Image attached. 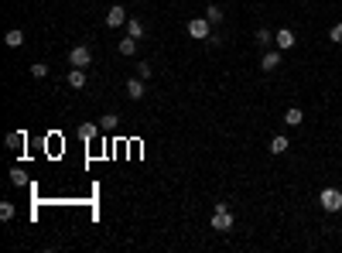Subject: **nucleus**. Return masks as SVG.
<instances>
[{"mask_svg": "<svg viewBox=\"0 0 342 253\" xmlns=\"http://www.w3.org/2000/svg\"><path fill=\"white\" fill-rule=\"evenodd\" d=\"M116 48H120V55H127V58H130V55L137 52V38H130V35H127V38H120V45H116Z\"/></svg>", "mask_w": 342, "mask_h": 253, "instance_id": "13", "label": "nucleus"}, {"mask_svg": "<svg viewBox=\"0 0 342 253\" xmlns=\"http://www.w3.org/2000/svg\"><path fill=\"white\" fill-rule=\"evenodd\" d=\"M92 62V52H89V45H76L72 52H68V65L72 69H86Z\"/></svg>", "mask_w": 342, "mask_h": 253, "instance_id": "4", "label": "nucleus"}, {"mask_svg": "<svg viewBox=\"0 0 342 253\" xmlns=\"http://www.w3.org/2000/svg\"><path fill=\"white\" fill-rule=\"evenodd\" d=\"M188 35L199 38V41H209V38H212V21H209V17H192V21H188Z\"/></svg>", "mask_w": 342, "mask_h": 253, "instance_id": "2", "label": "nucleus"}, {"mask_svg": "<svg viewBox=\"0 0 342 253\" xmlns=\"http://www.w3.org/2000/svg\"><path fill=\"white\" fill-rule=\"evenodd\" d=\"M281 65V52H274V48H263V58H260V69L263 72H274Z\"/></svg>", "mask_w": 342, "mask_h": 253, "instance_id": "6", "label": "nucleus"}, {"mask_svg": "<svg viewBox=\"0 0 342 253\" xmlns=\"http://www.w3.org/2000/svg\"><path fill=\"white\" fill-rule=\"evenodd\" d=\"M103 130H106V134H110V130H116V127H120V116H116V113H106V116H103Z\"/></svg>", "mask_w": 342, "mask_h": 253, "instance_id": "16", "label": "nucleus"}, {"mask_svg": "<svg viewBox=\"0 0 342 253\" xmlns=\"http://www.w3.org/2000/svg\"><path fill=\"white\" fill-rule=\"evenodd\" d=\"M301 120H305V113H301L298 106H291V110H287V113H284V123H287V127H298V123H301Z\"/></svg>", "mask_w": 342, "mask_h": 253, "instance_id": "15", "label": "nucleus"}, {"mask_svg": "<svg viewBox=\"0 0 342 253\" xmlns=\"http://www.w3.org/2000/svg\"><path fill=\"white\" fill-rule=\"evenodd\" d=\"M287 147H291V144H287V137H284V134H277V137L271 140V147H267V150H271V154H284Z\"/></svg>", "mask_w": 342, "mask_h": 253, "instance_id": "14", "label": "nucleus"}, {"mask_svg": "<svg viewBox=\"0 0 342 253\" xmlns=\"http://www.w3.org/2000/svg\"><path fill=\"white\" fill-rule=\"evenodd\" d=\"M329 38L335 41V45H342V21H339V24H335V28L329 31Z\"/></svg>", "mask_w": 342, "mask_h": 253, "instance_id": "22", "label": "nucleus"}, {"mask_svg": "<svg viewBox=\"0 0 342 253\" xmlns=\"http://www.w3.org/2000/svg\"><path fill=\"white\" fill-rule=\"evenodd\" d=\"M274 41H277L281 52H287V48H295V31H291V28H281V31L274 35Z\"/></svg>", "mask_w": 342, "mask_h": 253, "instance_id": "7", "label": "nucleus"}, {"mask_svg": "<svg viewBox=\"0 0 342 253\" xmlns=\"http://www.w3.org/2000/svg\"><path fill=\"white\" fill-rule=\"evenodd\" d=\"M96 134H100V127H96V123H82V127H79V137H82V140H92Z\"/></svg>", "mask_w": 342, "mask_h": 253, "instance_id": "17", "label": "nucleus"}, {"mask_svg": "<svg viewBox=\"0 0 342 253\" xmlns=\"http://www.w3.org/2000/svg\"><path fill=\"white\" fill-rule=\"evenodd\" d=\"M14 212H17V209H14V202H0V219H4V222H11Z\"/></svg>", "mask_w": 342, "mask_h": 253, "instance_id": "20", "label": "nucleus"}, {"mask_svg": "<svg viewBox=\"0 0 342 253\" xmlns=\"http://www.w3.org/2000/svg\"><path fill=\"white\" fill-rule=\"evenodd\" d=\"M137 75H140V79H151V62H140V65H137Z\"/></svg>", "mask_w": 342, "mask_h": 253, "instance_id": "23", "label": "nucleus"}, {"mask_svg": "<svg viewBox=\"0 0 342 253\" xmlns=\"http://www.w3.org/2000/svg\"><path fill=\"white\" fill-rule=\"evenodd\" d=\"M31 75H34V79H45V75H48V65H45V62H34V65H31Z\"/></svg>", "mask_w": 342, "mask_h": 253, "instance_id": "21", "label": "nucleus"}, {"mask_svg": "<svg viewBox=\"0 0 342 253\" xmlns=\"http://www.w3.org/2000/svg\"><path fill=\"white\" fill-rule=\"evenodd\" d=\"M233 222H236V219H233L229 202H216V206H212V230L216 233H229L233 230Z\"/></svg>", "mask_w": 342, "mask_h": 253, "instance_id": "1", "label": "nucleus"}, {"mask_svg": "<svg viewBox=\"0 0 342 253\" xmlns=\"http://www.w3.org/2000/svg\"><path fill=\"white\" fill-rule=\"evenodd\" d=\"M205 17H209L212 24H219V21H223V7H216V4H209V7H205Z\"/></svg>", "mask_w": 342, "mask_h": 253, "instance_id": "19", "label": "nucleus"}, {"mask_svg": "<svg viewBox=\"0 0 342 253\" xmlns=\"http://www.w3.org/2000/svg\"><path fill=\"white\" fill-rule=\"evenodd\" d=\"M124 24H127V7L116 4V7L106 11V28H124Z\"/></svg>", "mask_w": 342, "mask_h": 253, "instance_id": "5", "label": "nucleus"}, {"mask_svg": "<svg viewBox=\"0 0 342 253\" xmlns=\"http://www.w3.org/2000/svg\"><path fill=\"white\" fill-rule=\"evenodd\" d=\"M65 79H68V86H72V89H82V86H86V69H72Z\"/></svg>", "mask_w": 342, "mask_h": 253, "instance_id": "12", "label": "nucleus"}, {"mask_svg": "<svg viewBox=\"0 0 342 253\" xmlns=\"http://www.w3.org/2000/svg\"><path fill=\"white\" fill-rule=\"evenodd\" d=\"M127 92H130V99H144V79L140 75L127 79Z\"/></svg>", "mask_w": 342, "mask_h": 253, "instance_id": "9", "label": "nucleus"}, {"mask_svg": "<svg viewBox=\"0 0 342 253\" xmlns=\"http://www.w3.org/2000/svg\"><path fill=\"white\" fill-rule=\"evenodd\" d=\"M253 41H257V45H260V48H271L274 35H271V31H267V28H260V31H257V38H253Z\"/></svg>", "mask_w": 342, "mask_h": 253, "instance_id": "18", "label": "nucleus"}, {"mask_svg": "<svg viewBox=\"0 0 342 253\" xmlns=\"http://www.w3.org/2000/svg\"><path fill=\"white\" fill-rule=\"evenodd\" d=\"M4 144H7L11 150H24V144H28V134H24V130H11Z\"/></svg>", "mask_w": 342, "mask_h": 253, "instance_id": "8", "label": "nucleus"}, {"mask_svg": "<svg viewBox=\"0 0 342 253\" xmlns=\"http://www.w3.org/2000/svg\"><path fill=\"white\" fill-rule=\"evenodd\" d=\"M319 202H322L325 212H339V209H342V192H339V188H322Z\"/></svg>", "mask_w": 342, "mask_h": 253, "instance_id": "3", "label": "nucleus"}, {"mask_svg": "<svg viewBox=\"0 0 342 253\" xmlns=\"http://www.w3.org/2000/svg\"><path fill=\"white\" fill-rule=\"evenodd\" d=\"M4 45H7V48H21L24 45V31H21V28H11V31L4 35Z\"/></svg>", "mask_w": 342, "mask_h": 253, "instance_id": "10", "label": "nucleus"}, {"mask_svg": "<svg viewBox=\"0 0 342 253\" xmlns=\"http://www.w3.org/2000/svg\"><path fill=\"white\" fill-rule=\"evenodd\" d=\"M11 182H14V185L24 182V171H21V168H14V171H11Z\"/></svg>", "mask_w": 342, "mask_h": 253, "instance_id": "24", "label": "nucleus"}, {"mask_svg": "<svg viewBox=\"0 0 342 253\" xmlns=\"http://www.w3.org/2000/svg\"><path fill=\"white\" fill-rule=\"evenodd\" d=\"M127 35L130 38H144V21H140V17H127Z\"/></svg>", "mask_w": 342, "mask_h": 253, "instance_id": "11", "label": "nucleus"}]
</instances>
